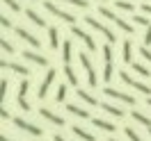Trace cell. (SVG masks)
Segmentation results:
<instances>
[{
    "label": "cell",
    "instance_id": "obj_46",
    "mask_svg": "<svg viewBox=\"0 0 151 141\" xmlns=\"http://www.w3.org/2000/svg\"><path fill=\"white\" fill-rule=\"evenodd\" d=\"M110 141H114V139H110Z\"/></svg>",
    "mask_w": 151,
    "mask_h": 141
},
{
    "label": "cell",
    "instance_id": "obj_17",
    "mask_svg": "<svg viewBox=\"0 0 151 141\" xmlns=\"http://www.w3.org/2000/svg\"><path fill=\"white\" fill-rule=\"evenodd\" d=\"M25 16H28V18L32 21V23H37L39 28H44V25H46V21L41 18V16H39V14H37L35 9H25Z\"/></svg>",
    "mask_w": 151,
    "mask_h": 141
},
{
    "label": "cell",
    "instance_id": "obj_43",
    "mask_svg": "<svg viewBox=\"0 0 151 141\" xmlns=\"http://www.w3.org/2000/svg\"><path fill=\"white\" fill-rule=\"evenodd\" d=\"M0 141H9V139H7V137H5V134H2V137H0Z\"/></svg>",
    "mask_w": 151,
    "mask_h": 141
},
{
    "label": "cell",
    "instance_id": "obj_22",
    "mask_svg": "<svg viewBox=\"0 0 151 141\" xmlns=\"http://www.w3.org/2000/svg\"><path fill=\"white\" fill-rule=\"evenodd\" d=\"M101 109H105V112L112 114V116H124L122 109H119V107H114V105H110V103H103V105H101Z\"/></svg>",
    "mask_w": 151,
    "mask_h": 141
},
{
    "label": "cell",
    "instance_id": "obj_18",
    "mask_svg": "<svg viewBox=\"0 0 151 141\" xmlns=\"http://www.w3.org/2000/svg\"><path fill=\"white\" fill-rule=\"evenodd\" d=\"M92 123H94L96 128H101V130H105V132H114V130H117V128H114L112 123L103 121V118H92Z\"/></svg>",
    "mask_w": 151,
    "mask_h": 141
},
{
    "label": "cell",
    "instance_id": "obj_14",
    "mask_svg": "<svg viewBox=\"0 0 151 141\" xmlns=\"http://www.w3.org/2000/svg\"><path fill=\"white\" fill-rule=\"evenodd\" d=\"M41 116L48 118L50 123H55V125H64V118H62V116H57V114H53L50 109H41Z\"/></svg>",
    "mask_w": 151,
    "mask_h": 141
},
{
    "label": "cell",
    "instance_id": "obj_25",
    "mask_svg": "<svg viewBox=\"0 0 151 141\" xmlns=\"http://www.w3.org/2000/svg\"><path fill=\"white\" fill-rule=\"evenodd\" d=\"M78 98H83V100H85V103H89V105H99L94 96H89L87 91H83V89H78Z\"/></svg>",
    "mask_w": 151,
    "mask_h": 141
},
{
    "label": "cell",
    "instance_id": "obj_35",
    "mask_svg": "<svg viewBox=\"0 0 151 141\" xmlns=\"http://www.w3.org/2000/svg\"><path fill=\"white\" fill-rule=\"evenodd\" d=\"M133 21H135L137 25H147V28L151 25V23H149V18H144V16H133Z\"/></svg>",
    "mask_w": 151,
    "mask_h": 141
},
{
    "label": "cell",
    "instance_id": "obj_38",
    "mask_svg": "<svg viewBox=\"0 0 151 141\" xmlns=\"http://www.w3.org/2000/svg\"><path fill=\"white\" fill-rule=\"evenodd\" d=\"M0 25H2V28H12V21L7 18L5 14H2V16H0Z\"/></svg>",
    "mask_w": 151,
    "mask_h": 141
},
{
    "label": "cell",
    "instance_id": "obj_8",
    "mask_svg": "<svg viewBox=\"0 0 151 141\" xmlns=\"http://www.w3.org/2000/svg\"><path fill=\"white\" fill-rule=\"evenodd\" d=\"M53 80H55V68H50V71L46 73V77H44V82H41V86H39V91H37V96H39V98H46L48 86L53 84Z\"/></svg>",
    "mask_w": 151,
    "mask_h": 141
},
{
    "label": "cell",
    "instance_id": "obj_27",
    "mask_svg": "<svg viewBox=\"0 0 151 141\" xmlns=\"http://www.w3.org/2000/svg\"><path fill=\"white\" fill-rule=\"evenodd\" d=\"M131 66H133V71H135V73H140V75H144V77H149V75H151L147 66H142V64H135V62H133Z\"/></svg>",
    "mask_w": 151,
    "mask_h": 141
},
{
    "label": "cell",
    "instance_id": "obj_6",
    "mask_svg": "<svg viewBox=\"0 0 151 141\" xmlns=\"http://www.w3.org/2000/svg\"><path fill=\"white\" fill-rule=\"evenodd\" d=\"M14 125L16 128H21V130H25V132H30V134H35V137H41V128H37V125H32V123H28L25 118H14Z\"/></svg>",
    "mask_w": 151,
    "mask_h": 141
},
{
    "label": "cell",
    "instance_id": "obj_16",
    "mask_svg": "<svg viewBox=\"0 0 151 141\" xmlns=\"http://www.w3.org/2000/svg\"><path fill=\"white\" fill-rule=\"evenodd\" d=\"M131 50H133V43H131V41H124V46H122L124 64H133V62H131Z\"/></svg>",
    "mask_w": 151,
    "mask_h": 141
},
{
    "label": "cell",
    "instance_id": "obj_20",
    "mask_svg": "<svg viewBox=\"0 0 151 141\" xmlns=\"http://www.w3.org/2000/svg\"><path fill=\"white\" fill-rule=\"evenodd\" d=\"M71 128H73V132H76V134H78V137H80L83 141H96V137H94V134L85 132L83 128H78V125H71Z\"/></svg>",
    "mask_w": 151,
    "mask_h": 141
},
{
    "label": "cell",
    "instance_id": "obj_44",
    "mask_svg": "<svg viewBox=\"0 0 151 141\" xmlns=\"http://www.w3.org/2000/svg\"><path fill=\"white\" fill-rule=\"evenodd\" d=\"M149 137H151V128H149Z\"/></svg>",
    "mask_w": 151,
    "mask_h": 141
},
{
    "label": "cell",
    "instance_id": "obj_21",
    "mask_svg": "<svg viewBox=\"0 0 151 141\" xmlns=\"http://www.w3.org/2000/svg\"><path fill=\"white\" fill-rule=\"evenodd\" d=\"M131 116H133V118H135V121H137V123H142V125H144L147 130H149V128H151V118H149V116H144V114H140V112H133Z\"/></svg>",
    "mask_w": 151,
    "mask_h": 141
},
{
    "label": "cell",
    "instance_id": "obj_32",
    "mask_svg": "<svg viewBox=\"0 0 151 141\" xmlns=\"http://www.w3.org/2000/svg\"><path fill=\"white\" fill-rule=\"evenodd\" d=\"M103 77H105V82H110V77H112V62H110V64H105V68H103Z\"/></svg>",
    "mask_w": 151,
    "mask_h": 141
},
{
    "label": "cell",
    "instance_id": "obj_30",
    "mask_svg": "<svg viewBox=\"0 0 151 141\" xmlns=\"http://www.w3.org/2000/svg\"><path fill=\"white\" fill-rule=\"evenodd\" d=\"M62 2H69V5H76V7H83V9H87V0H62Z\"/></svg>",
    "mask_w": 151,
    "mask_h": 141
},
{
    "label": "cell",
    "instance_id": "obj_28",
    "mask_svg": "<svg viewBox=\"0 0 151 141\" xmlns=\"http://www.w3.org/2000/svg\"><path fill=\"white\" fill-rule=\"evenodd\" d=\"M0 48H2V50H5L7 55H12V52H14V46H12L7 39H0Z\"/></svg>",
    "mask_w": 151,
    "mask_h": 141
},
{
    "label": "cell",
    "instance_id": "obj_31",
    "mask_svg": "<svg viewBox=\"0 0 151 141\" xmlns=\"http://www.w3.org/2000/svg\"><path fill=\"white\" fill-rule=\"evenodd\" d=\"M103 57H105V64H110L112 62V48L105 43V48H103Z\"/></svg>",
    "mask_w": 151,
    "mask_h": 141
},
{
    "label": "cell",
    "instance_id": "obj_24",
    "mask_svg": "<svg viewBox=\"0 0 151 141\" xmlns=\"http://www.w3.org/2000/svg\"><path fill=\"white\" fill-rule=\"evenodd\" d=\"M64 73H66V80L71 82V86L78 84V77H76V73H73V68H71V66H64Z\"/></svg>",
    "mask_w": 151,
    "mask_h": 141
},
{
    "label": "cell",
    "instance_id": "obj_11",
    "mask_svg": "<svg viewBox=\"0 0 151 141\" xmlns=\"http://www.w3.org/2000/svg\"><path fill=\"white\" fill-rule=\"evenodd\" d=\"M16 34H19V37L23 39V41H28L30 46H35V48H39V46H41V43H39V39H37V37H32L30 32H25L23 28H16Z\"/></svg>",
    "mask_w": 151,
    "mask_h": 141
},
{
    "label": "cell",
    "instance_id": "obj_15",
    "mask_svg": "<svg viewBox=\"0 0 151 141\" xmlns=\"http://www.w3.org/2000/svg\"><path fill=\"white\" fill-rule=\"evenodd\" d=\"M62 62H64V66H71V41L62 43Z\"/></svg>",
    "mask_w": 151,
    "mask_h": 141
},
{
    "label": "cell",
    "instance_id": "obj_3",
    "mask_svg": "<svg viewBox=\"0 0 151 141\" xmlns=\"http://www.w3.org/2000/svg\"><path fill=\"white\" fill-rule=\"evenodd\" d=\"M119 77H122V82H124V84H128V86H133V89L142 91L144 96H151V89H149V86H147V84H142V82H137V80H133V77L128 75L126 71H124V73H119Z\"/></svg>",
    "mask_w": 151,
    "mask_h": 141
},
{
    "label": "cell",
    "instance_id": "obj_45",
    "mask_svg": "<svg viewBox=\"0 0 151 141\" xmlns=\"http://www.w3.org/2000/svg\"><path fill=\"white\" fill-rule=\"evenodd\" d=\"M149 105H151V98H149Z\"/></svg>",
    "mask_w": 151,
    "mask_h": 141
},
{
    "label": "cell",
    "instance_id": "obj_33",
    "mask_svg": "<svg viewBox=\"0 0 151 141\" xmlns=\"http://www.w3.org/2000/svg\"><path fill=\"white\" fill-rule=\"evenodd\" d=\"M124 132H126V137H128V139H131V141H142L140 137H137V132H135V130H131V128H126V130H124Z\"/></svg>",
    "mask_w": 151,
    "mask_h": 141
},
{
    "label": "cell",
    "instance_id": "obj_41",
    "mask_svg": "<svg viewBox=\"0 0 151 141\" xmlns=\"http://www.w3.org/2000/svg\"><path fill=\"white\" fill-rule=\"evenodd\" d=\"M0 116H2V118H9V112H7L5 107H2V109H0Z\"/></svg>",
    "mask_w": 151,
    "mask_h": 141
},
{
    "label": "cell",
    "instance_id": "obj_19",
    "mask_svg": "<svg viewBox=\"0 0 151 141\" xmlns=\"http://www.w3.org/2000/svg\"><path fill=\"white\" fill-rule=\"evenodd\" d=\"M66 109H69V112L73 114V116H80V118H89V112H87V109H80V107H76V105H66Z\"/></svg>",
    "mask_w": 151,
    "mask_h": 141
},
{
    "label": "cell",
    "instance_id": "obj_9",
    "mask_svg": "<svg viewBox=\"0 0 151 141\" xmlns=\"http://www.w3.org/2000/svg\"><path fill=\"white\" fill-rule=\"evenodd\" d=\"M105 96H110V98H117V100H124L126 105H135V98L128 94H122V91H117V89H110V86H105Z\"/></svg>",
    "mask_w": 151,
    "mask_h": 141
},
{
    "label": "cell",
    "instance_id": "obj_23",
    "mask_svg": "<svg viewBox=\"0 0 151 141\" xmlns=\"http://www.w3.org/2000/svg\"><path fill=\"white\" fill-rule=\"evenodd\" d=\"M48 41H50V48H57V43H60L57 28H48Z\"/></svg>",
    "mask_w": 151,
    "mask_h": 141
},
{
    "label": "cell",
    "instance_id": "obj_39",
    "mask_svg": "<svg viewBox=\"0 0 151 141\" xmlns=\"http://www.w3.org/2000/svg\"><path fill=\"white\" fill-rule=\"evenodd\" d=\"M142 57H144V59H149V62H151V50H149V48H144V46H142Z\"/></svg>",
    "mask_w": 151,
    "mask_h": 141
},
{
    "label": "cell",
    "instance_id": "obj_36",
    "mask_svg": "<svg viewBox=\"0 0 151 141\" xmlns=\"http://www.w3.org/2000/svg\"><path fill=\"white\" fill-rule=\"evenodd\" d=\"M2 2H5L7 7H12V9H14V11H19V9H21V5H19V2H16V0H2Z\"/></svg>",
    "mask_w": 151,
    "mask_h": 141
},
{
    "label": "cell",
    "instance_id": "obj_26",
    "mask_svg": "<svg viewBox=\"0 0 151 141\" xmlns=\"http://www.w3.org/2000/svg\"><path fill=\"white\" fill-rule=\"evenodd\" d=\"M114 5H117L119 9H124V11H133V9H135V5H133V2H128V0H117Z\"/></svg>",
    "mask_w": 151,
    "mask_h": 141
},
{
    "label": "cell",
    "instance_id": "obj_34",
    "mask_svg": "<svg viewBox=\"0 0 151 141\" xmlns=\"http://www.w3.org/2000/svg\"><path fill=\"white\" fill-rule=\"evenodd\" d=\"M55 98H57V103H62V100L66 98V86H64V84L57 89V96H55Z\"/></svg>",
    "mask_w": 151,
    "mask_h": 141
},
{
    "label": "cell",
    "instance_id": "obj_29",
    "mask_svg": "<svg viewBox=\"0 0 151 141\" xmlns=\"http://www.w3.org/2000/svg\"><path fill=\"white\" fill-rule=\"evenodd\" d=\"M7 84H9V82L2 77V80H0V100H5V96H7Z\"/></svg>",
    "mask_w": 151,
    "mask_h": 141
},
{
    "label": "cell",
    "instance_id": "obj_4",
    "mask_svg": "<svg viewBox=\"0 0 151 141\" xmlns=\"http://www.w3.org/2000/svg\"><path fill=\"white\" fill-rule=\"evenodd\" d=\"M85 21H87V23H89V25H92L94 30H99L101 34H105V39H108V43H114V41H117V37H114V32H110V30L105 28L103 23H99V21H96V18H92V16H87Z\"/></svg>",
    "mask_w": 151,
    "mask_h": 141
},
{
    "label": "cell",
    "instance_id": "obj_42",
    "mask_svg": "<svg viewBox=\"0 0 151 141\" xmlns=\"http://www.w3.org/2000/svg\"><path fill=\"white\" fill-rule=\"evenodd\" d=\"M53 139H55V141H66V139H62V137H60V134H55V137H53Z\"/></svg>",
    "mask_w": 151,
    "mask_h": 141
},
{
    "label": "cell",
    "instance_id": "obj_40",
    "mask_svg": "<svg viewBox=\"0 0 151 141\" xmlns=\"http://www.w3.org/2000/svg\"><path fill=\"white\" fill-rule=\"evenodd\" d=\"M142 11H144V14H151V5H144V2H142Z\"/></svg>",
    "mask_w": 151,
    "mask_h": 141
},
{
    "label": "cell",
    "instance_id": "obj_2",
    "mask_svg": "<svg viewBox=\"0 0 151 141\" xmlns=\"http://www.w3.org/2000/svg\"><path fill=\"white\" fill-rule=\"evenodd\" d=\"M44 7H46V9L50 11L53 16H57V18H62L64 23H71V25L76 23V16H73V14H66V11H62L60 7H57V5H53L50 0H44Z\"/></svg>",
    "mask_w": 151,
    "mask_h": 141
},
{
    "label": "cell",
    "instance_id": "obj_12",
    "mask_svg": "<svg viewBox=\"0 0 151 141\" xmlns=\"http://www.w3.org/2000/svg\"><path fill=\"white\" fill-rule=\"evenodd\" d=\"M0 68H12L14 73H21V75H28V73H30L25 66H21V64H9L7 59H2V62H0Z\"/></svg>",
    "mask_w": 151,
    "mask_h": 141
},
{
    "label": "cell",
    "instance_id": "obj_37",
    "mask_svg": "<svg viewBox=\"0 0 151 141\" xmlns=\"http://www.w3.org/2000/svg\"><path fill=\"white\" fill-rule=\"evenodd\" d=\"M151 46V25L147 28V34H144V48Z\"/></svg>",
    "mask_w": 151,
    "mask_h": 141
},
{
    "label": "cell",
    "instance_id": "obj_13",
    "mask_svg": "<svg viewBox=\"0 0 151 141\" xmlns=\"http://www.w3.org/2000/svg\"><path fill=\"white\" fill-rule=\"evenodd\" d=\"M23 57H25L28 62H35V64H39V66H46V64H48V59H46V57H41V55H35L32 50H25V52H23Z\"/></svg>",
    "mask_w": 151,
    "mask_h": 141
},
{
    "label": "cell",
    "instance_id": "obj_1",
    "mask_svg": "<svg viewBox=\"0 0 151 141\" xmlns=\"http://www.w3.org/2000/svg\"><path fill=\"white\" fill-rule=\"evenodd\" d=\"M99 14L103 16V18H108V21H112L114 25H119V28L124 30V32H128V34H133V25H128L124 18H119L117 14H112V11L108 9V7H99Z\"/></svg>",
    "mask_w": 151,
    "mask_h": 141
},
{
    "label": "cell",
    "instance_id": "obj_10",
    "mask_svg": "<svg viewBox=\"0 0 151 141\" xmlns=\"http://www.w3.org/2000/svg\"><path fill=\"white\" fill-rule=\"evenodd\" d=\"M71 34H73V37H80V39H83V41L87 43V46H89V50H96V43H94V39L89 37L87 32H83L80 28H71Z\"/></svg>",
    "mask_w": 151,
    "mask_h": 141
},
{
    "label": "cell",
    "instance_id": "obj_7",
    "mask_svg": "<svg viewBox=\"0 0 151 141\" xmlns=\"http://www.w3.org/2000/svg\"><path fill=\"white\" fill-rule=\"evenodd\" d=\"M28 89H30V82L28 80H23L21 82V86H19V107L23 109V112H30V105H28V100H25V94H28Z\"/></svg>",
    "mask_w": 151,
    "mask_h": 141
},
{
    "label": "cell",
    "instance_id": "obj_5",
    "mask_svg": "<svg viewBox=\"0 0 151 141\" xmlns=\"http://www.w3.org/2000/svg\"><path fill=\"white\" fill-rule=\"evenodd\" d=\"M80 64L85 66V71H87V80H89V86H96V73H94V66H92V62H89V57H87L85 52H80Z\"/></svg>",
    "mask_w": 151,
    "mask_h": 141
}]
</instances>
